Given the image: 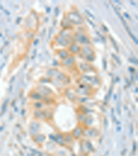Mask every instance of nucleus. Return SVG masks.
Returning a JSON list of instances; mask_svg holds the SVG:
<instances>
[{"label":"nucleus","mask_w":138,"mask_h":156,"mask_svg":"<svg viewBox=\"0 0 138 156\" xmlns=\"http://www.w3.org/2000/svg\"><path fill=\"white\" fill-rule=\"evenodd\" d=\"M68 20L75 24H81L83 23V20L77 13H70L68 16Z\"/></svg>","instance_id":"f257e3e1"},{"label":"nucleus","mask_w":138,"mask_h":156,"mask_svg":"<svg viewBox=\"0 0 138 156\" xmlns=\"http://www.w3.org/2000/svg\"><path fill=\"white\" fill-rule=\"evenodd\" d=\"M75 38H76L77 41L82 44H87L89 43V40L88 39L87 37L85 35H84L83 33H77L75 35Z\"/></svg>","instance_id":"f03ea898"},{"label":"nucleus","mask_w":138,"mask_h":156,"mask_svg":"<svg viewBox=\"0 0 138 156\" xmlns=\"http://www.w3.org/2000/svg\"><path fill=\"white\" fill-rule=\"evenodd\" d=\"M82 52L84 53V55H85V57L86 58V59L88 60L89 57H93L94 58V55H93V51H92L90 47H86L83 49Z\"/></svg>","instance_id":"7ed1b4c3"},{"label":"nucleus","mask_w":138,"mask_h":156,"mask_svg":"<svg viewBox=\"0 0 138 156\" xmlns=\"http://www.w3.org/2000/svg\"><path fill=\"white\" fill-rule=\"evenodd\" d=\"M75 62V58L74 57L70 55V56H68L66 58L63 60V62H62V64L64 65H70Z\"/></svg>","instance_id":"20e7f679"},{"label":"nucleus","mask_w":138,"mask_h":156,"mask_svg":"<svg viewBox=\"0 0 138 156\" xmlns=\"http://www.w3.org/2000/svg\"><path fill=\"white\" fill-rule=\"evenodd\" d=\"M57 40V42L61 46L66 47V46H67L68 44V42L66 40V38H64V37H63V36H62V35L59 36V37L57 38V40Z\"/></svg>","instance_id":"39448f33"},{"label":"nucleus","mask_w":138,"mask_h":156,"mask_svg":"<svg viewBox=\"0 0 138 156\" xmlns=\"http://www.w3.org/2000/svg\"><path fill=\"white\" fill-rule=\"evenodd\" d=\"M69 50H70L71 53L76 54V53H78L80 52V47H79V45H77L76 44H73L70 47V48H69Z\"/></svg>","instance_id":"423d86ee"},{"label":"nucleus","mask_w":138,"mask_h":156,"mask_svg":"<svg viewBox=\"0 0 138 156\" xmlns=\"http://www.w3.org/2000/svg\"><path fill=\"white\" fill-rule=\"evenodd\" d=\"M82 129L81 127H77L75 129L73 132V136L75 137V138H79V137L82 134Z\"/></svg>","instance_id":"0eeeda50"},{"label":"nucleus","mask_w":138,"mask_h":156,"mask_svg":"<svg viewBox=\"0 0 138 156\" xmlns=\"http://www.w3.org/2000/svg\"><path fill=\"white\" fill-rule=\"evenodd\" d=\"M59 57L62 59H65L68 56V52L66 50H61L59 52Z\"/></svg>","instance_id":"6e6552de"}]
</instances>
